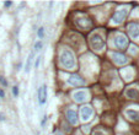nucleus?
Listing matches in <instances>:
<instances>
[{
    "label": "nucleus",
    "instance_id": "obj_1",
    "mask_svg": "<svg viewBox=\"0 0 139 135\" xmlns=\"http://www.w3.org/2000/svg\"><path fill=\"white\" fill-rule=\"evenodd\" d=\"M59 64L64 70H70L74 71L78 69V64H76V56L74 54V52L68 48L64 47L59 53Z\"/></svg>",
    "mask_w": 139,
    "mask_h": 135
},
{
    "label": "nucleus",
    "instance_id": "obj_2",
    "mask_svg": "<svg viewBox=\"0 0 139 135\" xmlns=\"http://www.w3.org/2000/svg\"><path fill=\"white\" fill-rule=\"evenodd\" d=\"M74 23H75V27L78 30L84 31V32L91 31L92 27H94V22H92L91 17L88 16L86 14H80L78 17H75L74 18Z\"/></svg>",
    "mask_w": 139,
    "mask_h": 135
},
{
    "label": "nucleus",
    "instance_id": "obj_3",
    "mask_svg": "<svg viewBox=\"0 0 139 135\" xmlns=\"http://www.w3.org/2000/svg\"><path fill=\"white\" fill-rule=\"evenodd\" d=\"M89 45L94 52L99 53V52H102L105 49L106 42L99 32H92L89 36Z\"/></svg>",
    "mask_w": 139,
    "mask_h": 135
},
{
    "label": "nucleus",
    "instance_id": "obj_4",
    "mask_svg": "<svg viewBox=\"0 0 139 135\" xmlns=\"http://www.w3.org/2000/svg\"><path fill=\"white\" fill-rule=\"evenodd\" d=\"M79 119L83 123H89L91 119L95 117V109L90 104H84L79 108Z\"/></svg>",
    "mask_w": 139,
    "mask_h": 135
},
{
    "label": "nucleus",
    "instance_id": "obj_5",
    "mask_svg": "<svg viewBox=\"0 0 139 135\" xmlns=\"http://www.w3.org/2000/svg\"><path fill=\"white\" fill-rule=\"evenodd\" d=\"M72 98L74 102L76 103H85V102L89 101L90 98V93L86 89H79L72 92Z\"/></svg>",
    "mask_w": 139,
    "mask_h": 135
},
{
    "label": "nucleus",
    "instance_id": "obj_6",
    "mask_svg": "<svg viewBox=\"0 0 139 135\" xmlns=\"http://www.w3.org/2000/svg\"><path fill=\"white\" fill-rule=\"evenodd\" d=\"M129 44V41L128 38L124 36L123 33H116V36L113 37V47L116 49H119V51H124L126 48Z\"/></svg>",
    "mask_w": 139,
    "mask_h": 135
},
{
    "label": "nucleus",
    "instance_id": "obj_7",
    "mask_svg": "<svg viewBox=\"0 0 139 135\" xmlns=\"http://www.w3.org/2000/svg\"><path fill=\"white\" fill-rule=\"evenodd\" d=\"M108 55L111 56V60L116 65L118 66H121V65H124V64H127L129 62V59H128L127 55H124L123 53H119V52H110L108 53Z\"/></svg>",
    "mask_w": 139,
    "mask_h": 135
},
{
    "label": "nucleus",
    "instance_id": "obj_8",
    "mask_svg": "<svg viewBox=\"0 0 139 135\" xmlns=\"http://www.w3.org/2000/svg\"><path fill=\"white\" fill-rule=\"evenodd\" d=\"M128 15V10L127 9H121V10H117L111 17V23L112 25H121L123 23V21L126 20V17Z\"/></svg>",
    "mask_w": 139,
    "mask_h": 135
},
{
    "label": "nucleus",
    "instance_id": "obj_9",
    "mask_svg": "<svg viewBox=\"0 0 139 135\" xmlns=\"http://www.w3.org/2000/svg\"><path fill=\"white\" fill-rule=\"evenodd\" d=\"M65 118H67V122L69 123V125H78L79 124L78 112L72 109V108H68L65 111Z\"/></svg>",
    "mask_w": 139,
    "mask_h": 135
},
{
    "label": "nucleus",
    "instance_id": "obj_10",
    "mask_svg": "<svg viewBox=\"0 0 139 135\" xmlns=\"http://www.w3.org/2000/svg\"><path fill=\"white\" fill-rule=\"evenodd\" d=\"M67 81L70 86H74V87L84 86V85L86 84V81H85L79 74H72V75H69V78H68Z\"/></svg>",
    "mask_w": 139,
    "mask_h": 135
},
{
    "label": "nucleus",
    "instance_id": "obj_11",
    "mask_svg": "<svg viewBox=\"0 0 139 135\" xmlns=\"http://www.w3.org/2000/svg\"><path fill=\"white\" fill-rule=\"evenodd\" d=\"M127 32L132 40L139 38V25L137 22H129L127 25Z\"/></svg>",
    "mask_w": 139,
    "mask_h": 135
},
{
    "label": "nucleus",
    "instance_id": "obj_12",
    "mask_svg": "<svg viewBox=\"0 0 139 135\" xmlns=\"http://www.w3.org/2000/svg\"><path fill=\"white\" fill-rule=\"evenodd\" d=\"M47 102V85H42L38 89V103L43 106Z\"/></svg>",
    "mask_w": 139,
    "mask_h": 135
},
{
    "label": "nucleus",
    "instance_id": "obj_13",
    "mask_svg": "<svg viewBox=\"0 0 139 135\" xmlns=\"http://www.w3.org/2000/svg\"><path fill=\"white\" fill-rule=\"evenodd\" d=\"M124 95L129 100H138L139 98V91L137 89H133V87H129L124 91Z\"/></svg>",
    "mask_w": 139,
    "mask_h": 135
},
{
    "label": "nucleus",
    "instance_id": "obj_14",
    "mask_svg": "<svg viewBox=\"0 0 139 135\" xmlns=\"http://www.w3.org/2000/svg\"><path fill=\"white\" fill-rule=\"evenodd\" d=\"M126 117L132 122H139V111L135 109H127L126 111Z\"/></svg>",
    "mask_w": 139,
    "mask_h": 135
},
{
    "label": "nucleus",
    "instance_id": "obj_15",
    "mask_svg": "<svg viewBox=\"0 0 139 135\" xmlns=\"http://www.w3.org/2000/svg\"><path fill=\"white\" fill-rule=\"evenodd\" d=\"M91 135H111V131L108 129H106L105 127H96L92 130V134Z\"/></svg>",
    "mask_w": 139,
    "mask_h": 135
},
{
    "label": "nucleus",
    "instance_id": "obj_16",
    "mask_svg": "<svg viewBox=\"0 0 139 135\" xmlns=\"http://www.w3.org/2000/svg\"><path fill=\"white\" fill-rule=\"evenodd\" d=\"M34 52L33 53H30V55L27 58V62H26V66H25V73H30V69H31V63H32V59H33Z\"/></svg>",
    "mask_w": 139,
    "mask_h": 135
},
{
    "label": "nucleus",
    "instance_id": "obj_17",
    "mask_svg": "<svg viewBox=\"0 0 139 135\" xmlns=\"http://www.w3.org/2000/svg\"><path fill=\"white\" fill-rule=\"evenodd\" d=\"M37 36H38L39 41L43 40V38H45V28H43V27H39L38 31H37Z\"/></svg>",
    "mask_w": 139,
    "mask_h": 135
},
{
    "label": "nucleus",
    "instance_id": "obj_18",
    "mask_svg": "<svg viewBox=\"0 0 139 135\" xmlns=\"http://www.w3.org/2000/svg\"><path fill=\"white\" fill-rule=\"evenodd\" d=\"M42 47H43V43H42V41H38V42H36V44H34V52H39L42 49Z\"/></svg>",
    "mask_w": 139,
    "mask_h": 135
},
{
    "label": "nucleus",
    "instance_id": "obj_19",
    "mask_svg": "<svg viewBox=\"0 0 139 135\" xmlns=\"http://www.w3.org/2000/svg\"><path fill=\"white\" fill-rule=\"evenodd\" d=\"M11 91H12V95H14V97H17V96H19V87H17V86H12Z\"/></svg>",
    "mask_w": 139,
    "mask_h": 135
},
{
    "label": "nucleus",
    "instance_id": "obj_20",
    "mask_svg": "<svg viewBox=\"0 0 139 135\" xmlns=\"http://www.w3.org/2000/svg\"><path fill=\"white\" fill-rule=\"evenodd\" d=\"M0 84L3 85L4 87H6V86H7V81H6V80H5V78H3V76L0 78Z\"/></svg>",
    "mask_w": 139,
    "mask_h": 135
},
{
    "label": "nucleus",
    "instance_id": "obj_21",
    "mask_svg": "<svg viewBox=\"0 0 139 135\" xmlns=\"http://www.w3.org/2000/svg\"><path fill=\"white\" fill-rule=\"evenodd\" d=\"M39 63H41V56H38V58L36 59V64H34V68H36V69L39 68Z\"/></svg>",
    "mask_w": 139,
    "mask_h": 135
},
{
    "label": "nucleus",
    "instance_id": "obj_22",
    "mask_svg": "<svg viewBox=\"0 0 139 135\" xmlns=\"http://www.w3.org/2000/svg\"><path fill=\"white\" fill-rule=\"evenodd\" d=\"M0 98H5V91L0 89Z\"/></svg>",
    "mask_w": 139,
    "mask_h": 135
},
{
    "label": "nucleus",
    "instance_id": "obj_23",
    "mask_svg": "<svg viewBox=\"0 0 139 135\" xmlns=\"http://www.w3.org/2000/svg\"><path fill=\"white\" fill-rule=\"evenodd\" d=\"M11 5H12V1H5V3H4V6H5V7H10Z\"/></svg>",
    "mask_w": 139,
    "mask_h": 135
},
{
    "label": "nucleus",
    "instance_id": "obj_24",
    "mask_svg": "<svg viewBox=\"0 0 139 135\" xmlns=\"http://www.w3.org/2000/svg\"><path fill=\"white\" fill-rule=\"evenodd\" d=\"M46 122H47V117H43L42 122H41V127H45V125H46Z\"/></svg>",
    "mask_w": 139,
    "mask_h": 135
},
{
    "label": "nucleus",
    "instance_id": "obj_25",
    "mask_svg": "<svg viewBox=\"0 0 139 135\" xmlns=\"http://www.w3.org/2000/svg\"><path fill=\"white\" fill-rule=\"evenodd\" d=\"M0 120H5V115L3 113H0Z\"/></svg>",
    "mask_w": 139,
    "mask_h": 135
},
{
    "label": "nucleus",
    "instance_id": "obj_26",
    "mask_svg": "<svg viewBox=\"0 0 139 135\" xmlns=\"http://www.w3.org/2000/svg\"><path fill=\"white\" fill-rule=\"evenodd\" d=\"M56 135H63V134H62L60 131H58V133H57V134H56Z\"/></svg>",
    "mask_w": 139,
    "mask_h": 135
}]
</instances>
